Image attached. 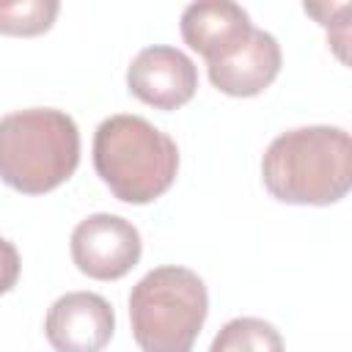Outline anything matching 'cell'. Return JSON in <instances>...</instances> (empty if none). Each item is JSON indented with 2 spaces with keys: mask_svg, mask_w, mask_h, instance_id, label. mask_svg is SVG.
<instances>
[{
  "mask_svg": "<svg viewBox=\"0 0 352 352\" xmlns=\"http://www.w3.org/2000/svg\"><path fill=\"white\" fill-rule=\"evenodd\" d=\"M261 179L272 198L297 206H330L352 187V140L341 126L280 132L261 157Z\"/></svg>",
  "mask_w": 352,
  "mask_h": 352,
  "instance_id": "6da1fadb",
  "label": "cell"
},
{
  "mask_svg": "<svg viewBox=\"0 0 352 352\" xmlns=\"http://www.w3.org/2000/svg\"><path fill=\"white\" fill-rule=\"evenodd\" d=\"M94 168L124 204H148L168 192L179 170L173 138L143 116L118 113L94 135Z\"/></svg>",
  "mask_w": 352,
  "mask_h": 352,
  "instance_id": "7a4b0ae2",
  "label": "cell"
},
{
  "mask_svg": "<svg viewBox=\"0 0 352 352\" xmlns=\"http://www.w3.org/2000/svg\"><path fill=\"white\" fill-rule=\"evenodd\" d=\"M80 165V129L55 107L16 110L0 118V179L25 195L60 187Z\"/></svg>",
  "mask_w": 352,
  "mask_h": 352,
  "instance_id": "3957f363",
  "label": "cell"
},
{
  "mask_svg": "<svg viewBox=\"0 0 352 352\" xmlns=\"http://www.w3.org/2000/svg\"><path fill=\"white\" fill-rule=\"evenodd\" d=\"M206 314V286L187 267H157L129 292V324L143 352H192Z\"/></svg>",
  "mask_w": 352,
  "mask_h": 352,
  "instance_id": "277c9868",
  "label": "cell"
},
{
  "mask_svg": "<svg viewBox=\"0 0 352 352\" xmlns=\"http://www.w3.org/2000/svg\"><path fill=\"white\" fill-rule=\"evenodd\" d=\"M72 261L94 280H118L140 261V234L118 214H88L72 231Z\"/></svg>",
  "mask_w": 352,
  "mask_h": 352,
  "instance_id": "5b68a950",
  "label": "cell"
},
{
  "mask_svg": "<svg viewBox=\"0 0 352 352\" xmlns=\"http://www.w3.org/2000/svg\"><path fill=\"white\" fill-rule=\"evenodd\" d=\"M126 88L143 104L176 110L195 96L198 69L176 47L154 44L140 50L126 69Z\"/></svg>",
  "mask_w": 352,
  "mask_h": 352,
  "instance_id": "8992f818",
  "label": "cell"
},
{
  "mask_svg": "<svg viewBox=\"0 0 352 352\" xmlns=\"http://www.w3.org/2000/svg\"><path fill=\"white\" fill-rule=\"evenodd\" d=\"M113 330V305L94 292H69L58 297L44 319V336L55 352H102Z\"/></svg>",
  "mask_w": 352,
  "mask_h": 352,
  "instance_id": "52a82bcc",
  "label": "cell"
},
{
  "mask_svg": "<svg viewBox=\"0 0 352 352\" xmlns=\"http://www.w3.org/2000/svg\"><path fill=\"white\" fill-rule=\"evenodd\" d=\"M179 28H182L184 44L195 50L206 60V66L234 55L253 33V22L248 11L231 0L190 3L182 11Z\"/></svg>",
  "mask_w": 352,
  "mask_h": 352,
  "instance_id": "ba28073f",
  "label": "cell"
},
{
  "mask_svg": "<svg viewBox=\"0 0 352 352\" xmlns=\"http://www.w3.org/2000/svg\"><path fill=\"white\" fill-rule=\"evenodd\" d=\"M280 44L272 33L256 30L248 41L220 63L209 66V80L217 91L228 96H256L272 85L280 72Z\"/></svg>",
  "mask_w": 352,
  "mask_h": 352,
  "instance_id": "9c48e42d",
  "label": "cell"
},
{
  "mask_svg": "<svg viewBox=\"0 0 352 352\" xmlns=\"http://www.w3.org/2000/svg\"><path fill=\"white\" fill-rule=\"evenodd\" d=\"M209 352H283V338L275 324L256 316H239L220 327Z\"/></svg>",
  "mask_w": 352,
  "mask_h": 352,
  "instance_id": "30bf717a",
  "label": "cell"
},
{
  "mask_svg": "<svg viewBox=\"0 0 352 352\" xmlns=\"http://www.w3.org/2000/svg\"><path fill=\"white\" fill-rule=\"evenodd\" d=\"M55 0H22L0 3V33L6 36H38L47 33L58 16Z\"/></svg>",
  "mask_w": 352,
  "mask_h": 352,
  "instance_id": "8fae6325",
  "label": "cell"
},
{
  "mask_svg": "<svg viewBox=\"0 0 352 352\" xmlns=\"http://www.w3.org/2000/svg\"><path fill=\"white\" fill-rule=\"evenodd\" d=\"M19 253L16 248L0 236V294L11 292L16 286V278H19Z\"/></svg>",
  "mask_w": 352,
  "mask_h": 352,
  "instance_id": "7c38bea8",
  "label": "cell"
}]
</instances>
